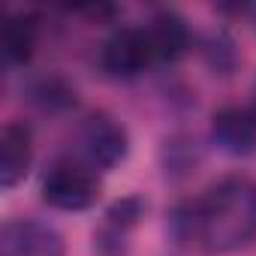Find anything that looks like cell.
Here are the masks:
<instances>
[{"label": "cell", "instance_id": "1", "mask_svg": "<svg viewBox=\"0 0 256 256\" xmlns=\"http://www.w3.org/2000/svg\"><path fill=\"white\" fill-rule=\"evenodd\" d=\"M190 235L208 250H238L256 241V181L226 178L193 208Z\"/></svg>", "mask_w": 256, "mask_h": 256}, {"label": "cell", "instance_id": "2", "mask_svg": "<svg viewBox=\"0 0 256 256\" xmlns=\"http://www.w3.org/2000/svg\"><path fill=\"white\" fill-rule=\"evenodd\" d=\"M100 184L88 163L60 160L42 178V199L60 211H84L96 202Z\"/></svg>", "mask_w": 256, "mask_h": 256}, {"label": "cell", "instance_id": "3", "mask_svg": "<svg viewBox=\"0 0 256 256\" xmlns=\"http://www.w3.org/2000/svg\"><path fill=\"white\" fill-rule=\"evenodd\" d=\"M78 151L90 169H114L130 151V139L114 118L96 112L84 118L78 130Z\"/></svg>", "mask_w": 256, "mask_h": 256}, {"label": "cell", "instance_id": "4", "mask_svg": "<svg viewBox=\"0 0 256 256\" xmlns=\"http://www.w3.org/2000/svg\"><path fill=\"white\" fill-rule=\"evenodd\" d=\"M154 60V48L148 30L124 28L114 30L102 46V70L114 78H133Z\"/></svg>", "mask_w": 256, "mask_h": 256}, {"label": "cell", "instance_id": "5", "mask_svg": "<svg viewBox=\"0 0 256 256\" xmlns=\"http://www.w3.org/2000/svg\"><path fill=\"white\" fill-rule=\"evenodd\" d=\"M64 235L40 220H12L0 229V256H64Z\"/></svg>", "mask_w": 256, "mask_h": 256}, {"label": "cell", "instance_id": "6", "mask_svg": "<svg viewBox=\"0 0 256 256\" xmlns=\"http://www.w3.org/2000/svg\"><path fill=\"white\" fill-rule=\"evenodd\" d=\"M211 139L232 157L256 151V114L244 106H223L211 120Z\"/></svg>", "mask_w": 256, "mask_h": 256}, {"label": "cell", "instance_id": "7", "mask_svg": "<svg viewBox=\"0 0 256 256\" xmlns=\"http://www.w3.org/2000/svg\"><path fill=\"white\" fill-rule=\"evenodd\" d=\"M34 145H30V130L24 124H6L0 133V184L16 187L28 169H30Z\"/></svg>", "mask_w": 256, "mask_h": 256}, {"label": "cell", "instance_id": "8", "mask_svg": "<svg viewBox=\"0 0 256 256\" xmlns=\"http://www.w3.org/2000/svg\"><path fill=\"white\" fill-rule=\"evenodd\" d=\"M148 40L154 48V60H178L190 48L187 22L178 12H160L148 24Z\"/></svg>", "mask_w": 256, "mask_h": 256}, {"label": "cell", "instance_id": "9", "mask_svg": "<svg viewBox=\"0 0 256 256\" xmlns=\"http://www.w3.org/2000/svg\"><path fill=\"white\" fill-rule=\"evenodd\" d=\"M36 46V24L28 16H10L4 22V30H0V48H4V58L10 64H24L30 60Z\"/></svg>", "mask_w": 256, "mask_h": 256}]
</instances>
